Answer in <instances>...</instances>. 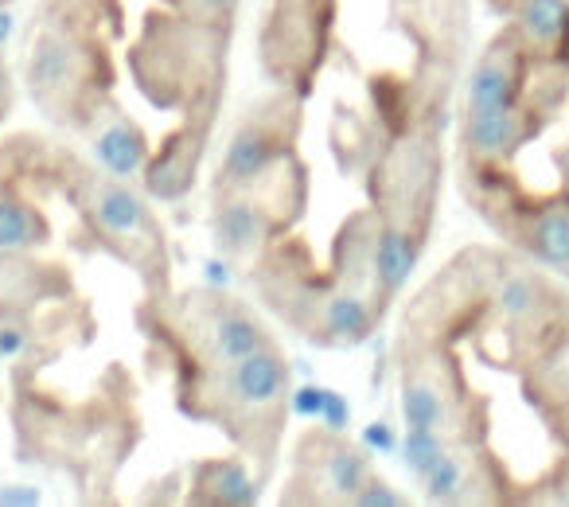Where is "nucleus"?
Returning a JSON list of instances; mask_svg holds the SVG:
<instances>
[{
  "label": "nucleus",
  "instance_id": "f257e3e1",
  "mask_svg": "<svg viewBox=\"0 0 569 507\" xmlns=\"http://www.w3.org/2000/svg\"><path fill=\"white\" fill-rule=\"evenodd\" d=\"M379 230L382 222L375 207H359L343 219L328 266L312 262L309 246L297 235L277 238L250 266L253 294L309 344L359 348L390 309V297L375 274Z\"/></svg>",
  "mask_w": 569,
  "mask_h": 507
},
{
  "label": "nucleus",
  "instance_id": "f03ea898",
  "mask_svg": "<svg viewBox=\"0 0 569 507\" xmlns=\"http://www.w3.org/2000/svg\"><path fill=\"white\" fill-rule=\"evenodd\" d=\"M113 36H121L118 0H43L28 40V95L43 118L82 133L110 102Z\"/></svg>",
  "mask_w": 569,
  "mask_h": 507
},
{
  "label": "nucleus",
  "instance_id": "7ed1b4c3",
  "mask_svg": "<svg viewBox=\"0 0 569 507\" xmlns=\"http://www.w3.org/2000/svg\"><path fill=\"white\" fill-rule=\"evenodd\" d=\"M293 398V367L273 344L203 371L176 375V406L191 421L214 426L266 476L277 465Z\"/></svg>",
  "mask_w": 569,
  "mask_h": 507
},
{
  "label": "nucleus",
  "instance_id": "20e7f679",
  "mask_svg": "<svg viewBox=\"0 0 569 507\" xmlns=\"http://www.w3.org/2000/svg\"><path fill=\"white\" fill-rule=\"evenodd\" d=\"M43 188L67 199V207L98 250H106L113 262L137 274L144 297L172 289V254H168L164 227L144 203V196H137L121 176L90 165L79 152L51 145Z\"/></svg>",
  "mask_w": 569,
  "mask_h": 507
},
{
  "label": "nucleus",
  "instance_id": "39448f33",
  "mask_svg": "<svg viewBox=\"0 0 569 507\" xmlns=\"http://www.w3.org/2000/svg\"><path fill=\"white\" fill-rule=\"evenodd\" d=\"M137 325L176 375L219 367L273 344V332L238 297L222 289H168L137 305Z\"/></svg>",
  "mask_w": 569,
  "mask_h": 507
},
{
  "label": "nucleus",
  "instance_id": "423d86ee",
  "mask_svg": "<svg viewBox=\"0 0 569 507\" xmlns=\"http://www.w3.org/2000/svg\"><path fill=\"white\" fill-rule=\"evenodd\" d=\"M227 24H203V20L176 17L160 9L149 12L126 48V67L133 87L149 98L157 110H188L207 98H222L227 82Z\"/></svg>",
  "mask_w": 569,
  "mask_h": 507
},
{
  "label": "nucleus",
  "instance_id": "0eeeda50",
  "mask_svg": "<svg viewBox=\"0 0 569 507\" xmlns=\"http://www.w3.org/2000/svg\"><path fill=\"white\" fill-rule=\"evenodd\" d=\"M17 437L28 460L67 468L82 488H110V468H102V457L121 465L126 445H133L137 421L126 402H79L63 406L56 398H43L40 390H24L17 379Z\"/></svg>",
  "mask_w": 569,
  "mask_h": 507
},
{
  "label": "nucleus",
  "instance_id": "6e6552de",
  "mask_svg": "<svg viewBox=\"0 0 569 507\" xmlns=\"http://www.w3.org/2000/svg\"><path fill=\"white\" fill-rule=\"evenodd\" d=\"M460 344L441 336L398 332V402L406 429L452 441H488L491 402L468 382Z\"/></svg>",
  "mask_w": 569,
  "mask_h": 507
},
{
  "label": "nucleus",
  "instance_id": "1a4fd4ad",
  "mask_svg": "<svg viewBox=\"0 0 569 507\" xmlns=\"http://www.w3.org/2000/svg\"><path fill=\"white\" fill-rule=\"evenodd\" d=\"M309 207V165L289 152L253 180L211 188L214 250L238 266H253L277 238L293 235Z\"/></svg>",
  "mask_w": 569,
  "mask_h": 507
},
{
  "label": "nucleus",
  "instance_id": "9d476101",
  "mask_svg": "<svg viewBox=\"0 0 569 507\" xmlns=\"http://www.w3.org/2000/svg\"><path fill=\"white\" fill-rule=\"evenodd\" d=\"M441 129H406L390 133L363 183L371 207L382 222V235L402 242L421 258L433 235L437 199H441Z\"/></svg>",
  "mask_w": 569,
  "mask_h": 507
},
{
  "label": "nucleus",
  "instance_id": "9b49d317",
  "mask_svg": "<svg viewBox=\"0 0 569 507\" xmlns=\"http://www.w3.org/2000/svg\"><path fill=\"white\" fill-rule=\"evenodd\" d=\"M460 188L472 211L511 250L542 270L569 274V188L530 191L515 168L468 172L460 176Z\"/></svg>",
  "mask_w": 569,
  "mask_h": 507
},
{
  "label": "nucleus",
  "instance_id": "f8f14e48",
  "mask_svg": "<svg viewBox=\"0 0 569 507\" xmlns=\"http://www.w3.org/2000/svg\"><path fill=\"white\" fill-rule=\"evenodd\" d=\"M340 0H269L258 32V63L273 87L309 98L336 43Z\"/></svg>",
  "mask_w": 569,
  "mask_h": 507
},
{
  "label": "nucleus",
  "instance_id": "ddd939ff",
  "mask_svg": "<svg viewBox=\"0 0 569 507\" xmlns=\"http://www.w3.org/2000/svg\"><path fill=\"white\" fill-rule=\"evenodd\" d=\"M406 468L433 504H515V480L488 441H452L410 429Z\"/></svg>",
  "mask_w": 569,
  "mask_h": 507
},
{
  "label": "nucleus",
  "instance_id": "4468645a",
  "mask_svg": "<svg viewBox=\"0 0 569 507\" xmlns=\"http://www.w3.org/2000/svg\"><path fill=\"white\" fill-rule=\"evenodd\" d=\"M301 126H305L301 95L273 87L266 98H258V102L242 113V121H238L234 133H230L227 149H222L214 188H234V183L253 180V176L266 172L269 165H277L281 157L297 152Z\"/></svg>",
  "mask_w": 569,
  "mask_h": 507
},
{
  "label": "nucleus",
  "instance_id": "2eb2a0df",
  "mask_svg": "<svg viewBox=\"0 0 569 507\" xmlns=\"http://www.w3.org/2000/svg\"><path fill=\"white\" fill-rule=\"evenodd\" d=\"M375 480V468L356 441L336 429H309L289 457V480L281 499L289 504H356Z\"/></svg>",
  "mask_w": 569,
  "mask_h": 507
},
{
  "label": "nucleus",
  "instance_id": "dca6fc26",
  "mask_svg": "<svg viewBox=\"0 0 569 507\" xmlns=\"http://www.w3.org/2000/svg\"><path fill=\"white\" fill-rule=\"evenodd\" d=\"M48 141L17 137L0 145V258H28L51 238L48 211L40 207Z\"/></svg>",
  "mask_w": 569,
  "mask_h": 507
},
{
  "label": "nucleus",
  "instance_id": "f3484780",
  "mask_svg": "<svg viewBox=\"0 0 569 507\" xmlns=\"http://www.w3.org/2000/svg\"><path fill=\"white\" fill-rule=\"evenodd\" d=\"M511 371L519 375L522 395L542 426L553 434L561 457H569V309L519 351Z\"/></svg>",
  "mask_w": 569,
  "mask_h": 507
},
{
  "label": "nucleus",
  "instance_id": "a211bd4d",
  "mask_svg": "<svg viewBox=\"0 0 569 507\" xmlns=\"http://www.w3.org/2000/svg\"><path fill=\"white\" fill-rule=\"evenodd\" d=\"M550 118L527 102L499 106V110H465L457 133V165L460 176L468 172H496V168H515V157L530 141L546 133Z\"/></svg>",
  "mask_w": 569,
  "mask_h": 507
},
{
  "label": "nucleus",
  "instance_id": "6ab92c4d",
  "mask_svg": "<svg viewBox=\"0 0 569 507\" xmlns=\"http://www.w3.org/2000/svg\"><path fill=\"white\" fill-rule=\"evenodd\" d=\"M219 106L222 98H207V102H196L188 110L176 113V126L164 133V141L149 152V165H144L141 180L144 191L164 203H176L183 199L191 188H196L199 165L207 157V145L214 137V121H219Z\"/></svg>",
  "mask_w": 569,
  "mask_h": 507
},
{
  "label": "nucleus",
  "instance_id": "aec40b11",
  "mask_svg": "<svg viewBox=\"0 0 569 507\" xmlns=\"http://www.w3.org/2000/svg\"><path fill=\"white\" fill-rule=\"evenodd\" d=\"M535 56L527 43L515 36L511 24H503L488 40V48L476 56L472 71L465 79V110H499V106H515L527 95V79Z\"/></svg>",
  "mask_w": 569,
  "mask_h": 507
},
{
  "label": "nucleus",
  "instance_id": "412c9836",
  "mask_svg": "<svg viewBox=\"0 0 569 507\" xmlns=\"http://www.w3.org/2000/svg\"><path fill=\"white\" fill-rule=\"evenodd\" d=\"M390 17L418 48V59L460 67L468 51V0H390Z\"/></svg>",
  "mask_w": 569,
  "mask_h": 507
},
{
  "label": "nucleus",
  "instance_id": "4be33fe9",
  "mask_svg": "<svg viewBox=\"0 0 569 507\" xmlns=\"http://www.w3.org/2000/svg\"><path fill=\"white\" fill-rule=\"evenodd\" d=\"M82 133H87L90 145H94L98 168L121 176V180L141 176L144 165H149V152H152L149 137H144V129L137 126V121L129 118L113 98L94 113V118H90V126L82 129Z\"/></svg>",
  "mask_w": 569,
  "mask_h": 507
},
{
  "label": "nucleus",
  "instance_id": "5701e85b",
  "mask_svg": "<svg viewBox=\"0 0 569 507\" xmlns=\"http://www.w3.org/2000/svg\"><path fill=\"white\" fill-rule=\"evenodd\" d=\"M503 17L535 59H561L569 36V0H515Z\"/></svg>",
  "mask_w": 569,
  "mask_h": 507
},
{
  "label": "nucleus",
  "instance_id": "b1692460",
  "mask_svg": "<svg viewBox=\"0 0 569 507\" xmlns=\"http://www.w3.org/2000/svg\"><path fill=\"white\" fill-rule=\"evenodd\" d=\"M258 480L261 476L250 473L246 457L203 460V465L191 468L188 496L196 504H250V499H258Z\"/></svg>",
  "mask_w": 569,
  "mask_h": 507
},
{
  "label": "nucleus",
  "instance_id": "393cba45",
  "mask_svg": "<svg viewBox=\"0 0 569 507\" xmlns=\"http://www.w3.org/2000/svg\"><path fill=\"white\" fill-rule=\"evenodd\" d=\"M515 504H566L569 507V457L553 460L550 468H546L538 480L530 484H519L515 480Z\"/></svg>",
  "mask_w": 569,
  "mask_h": 507
},
{
  "label": "nucleus",
  "instance_id": "a878e982",
  "mask_svg": "<svg viewBox=\"0 0 569 507\" xmlns=\"http://www.w3.org/2000/svg\"><path fill=\"white\" fill-rule=\"evenodd\" d=\"M160 9L176 12V17H188V20H203V24L234 28L242 0H160Z\"/></svg>",
  "mask_w": 569,
  "mask_h": 507
},
{
  "label": "nucleus",
  "instance_id": "bb28decb",
  "mask_svg": "<svg viewBox=\"0 0 569 507\" xmlns=\"http://www.w3.org/2000/svg\"><path fill=\"white\" fill-rule=\"evenodd\" d=\"M9 102H12V87H9V67L0 59V118L9 113Z\"/></svg>",
  "mask_w": 569,
  "mask_h": 507
},
{
  "label": "nucleus",
  "instance_id": "cd10ccee",
  "mask_svg": "<svg viewBox=\"0 0 569 507\" xmlns=\"http://www.w3.org/2000/svg\"><path fill=\"white\" fill-rule=\"evenodd\" d=\"M558 168H561V188H569V145L558 152Z\"/></svg>",
  "mask_w": 569,
  "mask_h": 507
},
{
  "label": "nucleus",
  "instance_id": "c85d7f7f",
  "mask_svg": "<svg viewBox=\"0 0 569 507\" xmlns=\"http://www.w3.org/2000/svg\"><path fill=\"white\" fill-rule=\"evenodd\" d=\"M561 59H566V63H569V36H566V51H561Z\"/></svg>",
  "mask_w": 569,
  "mask_h": 507
}]
</instances>
